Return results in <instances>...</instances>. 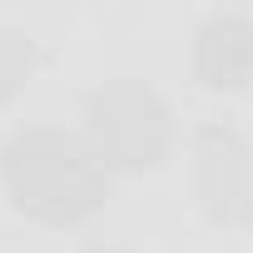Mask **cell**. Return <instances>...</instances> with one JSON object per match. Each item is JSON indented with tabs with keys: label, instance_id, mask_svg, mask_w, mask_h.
Segmentation results:
<instances>
[{
	"label": "cell",
	"instance_id": "cell-4",
	"mask_svg": "<svg viewBox=\"0 0 253 253\" xmlns=\"http://www.w3.org/2000/svg\"><path fill=\"white\" fill-rule=\"evenodd\" d=\"M25 70H30V40L10 25H0V94H10Z\"/></svg>",
	"mask_w": 253,
	"mask_h": 253
},
{
	"label": "cell",
	"instance_id": "cell-3",
	"mask_svg": "<svg viewBox=\"0 0 253 253\" xmlns=\"http://www.w3.org/2000/svg\"><path fill=\"white\" fill-rule=\"evenodd\" d=\"M199 75L213 89H233L253 75V25L243 15H213L199 30Z\"/></svg>",
	"mask_w": 253,
	"mask_h": 253
},
{
	"label": "cell",
	"instance_id": "cell-1",
	"mask_svg": "<svg viewBox=\"0 0 253 253\" xmlns=\"http://www.w3.org/2000/svg\"><path fill=\"white\" fill-rule=\"evenodd\" d=\"M5 184L40 218H84L104 189L89 149L55 129H25L5 144Z\"/></svg>",
	"mask_w": 253,
	"mask_h": 253
},
{
	"label": "cell",
	"instance_id": "cell-2",
	"mask_svg": "<svg viewBox=\"0 0 253 253\" xmlns=\"http://www.w3.org/2000/svg\"><path fill=\"white\" fill-rule=\"evenodd\" d=\"M89 129L99 139V154H114V164L144 169L164 149V104L139 84H109L89 94Z\"/></svg>",
	"mask_w": 253,
	"mask_h": 253
}]
</instances>
